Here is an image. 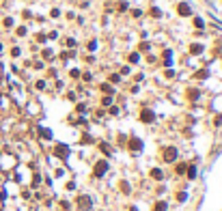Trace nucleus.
<instances>
[{"instance_id":"f257e3e1","label":"nucleus","mask_w":222,"mask_h":211,"mask_svg":"<svg viewBox=\"0 0 222 211\" xmlns=\"http://www.w3.org/2000/svg\"><path fill=\"white\" fill-rule=\"evenodd\" d=\"M179 11H181V15H190V9H188L185 4H181V7H179Z\"/></svg>"},{"instance_id":"7ed1b4c3","label":"nucleus","mask_w":222,"mask_h":211,"mask_svg":"<svg viewBox=\"0 0 222 211\" xmlns=\"http://www.w3.org/2000/svg\"><path fill=\"white\" fill-rule=\"evenodd\" d=\"M164 209H166V205H164V203H160V205L155 207V211H164Z\"/></svg>"},{"instance_id":"f03ea898","label":"nucleus","mask_w":222,"mask_h":211,"mask_svg":"<svg viewBox=\"0 0 222 211\" xmlns=\"http://www.w3.org/2000/svg\"><path fill=\"white\" fill-rule=\"evenodd\" d=\"M166 157H168V160H173V157H175V149H168V153H166Z\"/></svg>"}]
</instances>
